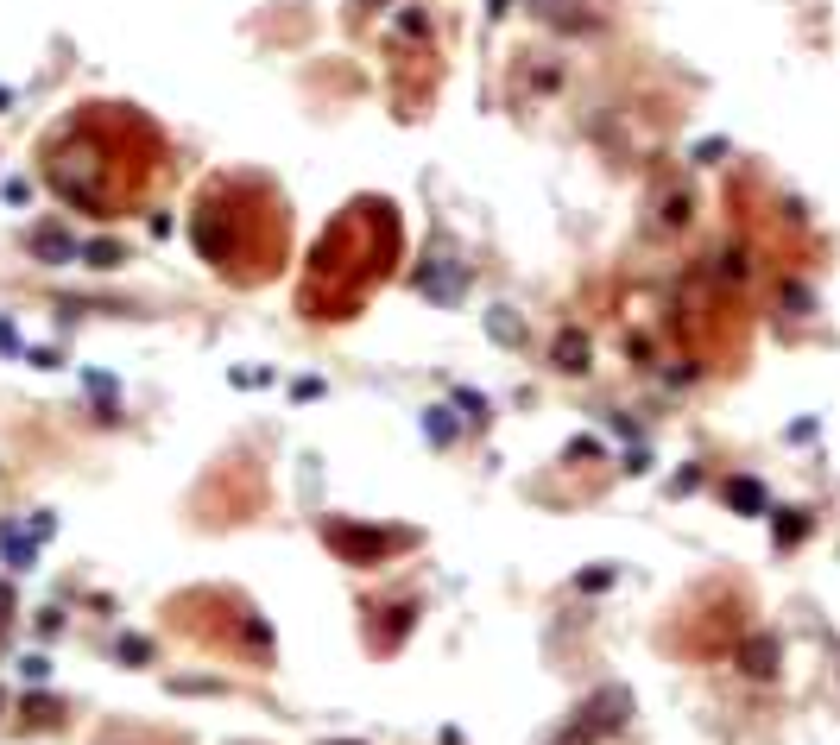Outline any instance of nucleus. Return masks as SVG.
<instances>
[{
    "instance_id": "nucleus-1",
    "label": "nucleus",
    "mask_w": 840,
    "mask_h": 745,
    "mask_svg": "<svg viewBox=\"0 0 840 745\" xmlns=\"http://www.w3.org/2000/svg\"><path fill=\"white\" fill-rule=\"evenodd\" d=\"M259 221H285L272 203V190L259 177H215L196 196V215H190V240L196 253L209 259L228 285H266L285 259V234H259Z\"/></svg>"
},
{
    "instance_id": "nucleus-5",
    "label": "nucleus",
    "mask_w": 840,
    "mask_h": 745,
    "mask_svg": "<svg viewBox=\"0 0 840 745\" xmlns=\"http://www.w3.org/2000/svg\"><path fill=\"white\" fill-rule=\"evenodd\" d=\"M0 348H7V354H13V348H19V335H13V329H7V322H0Z\"/></svg>"
},
{
    "instance_id": "nucleus-4",
    "label": "nucleus",
    "mask_w": 840,
    "mask_h": 745,
    "mask_svg": "<svg viewBox=\"0 0 840 745\" xmlns=\"http://www.w3.org/2000/svg\"><path fill=\"white\" fill-rule=\"evenodd\" d=\"M120 259H127L120 240H95V247H89V266H120Z\"/></svg>"
},
{
    "instance_id": "nucleus-3",
    "label": "nucleus",
    "mask_w": 840,
    "mask_h": 745,
    "mask_svg": "<svg viewBox=\"0 0 840 745\" xmlns=\"http://www.w3.org/2000/svg\"><path fill=\"white\" fill-rule=\"evenodd\" d=\"M32 253L45 259V266H64V259H76V240H70L64 228H38V234H32Z\"/></svg>"
},
{
    "instance_id": "nucleus-2",
    "label": "nucleus",
    "mask_w": 840,
    "mask_h": 745,
    "mask_svg": "<svg viewBox=\"0 0 840 745\" xmlns=\"http://www.w3.org/2000/svg\"><path fill=\"white\" fill-rule=\"evenodd\" d=\"M108 133H114V108H83L76 127L45 146V184L64 196V203L89 209V215H114L120 203H127V190L114 184L120 146Z\"/></svg>"
}]
</instances>
